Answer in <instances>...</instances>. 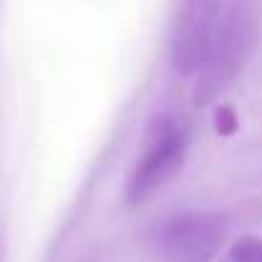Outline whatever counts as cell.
Instances as JSON below:
<instances>
[{"instance_id": "obj_1", "label": "cell", "mask_w": 262, "mask_h": 262, "mask_svg": "<svg viewBox=\"0 0 262 262\" xmlns=\"http://www.w3.org/2000/svg\"><path fill=\"white\" fill-rule=\"evenodd\" d=\"M226 239V221L213 211H183L160 221L152 249L165 262H211Z\"/></svg>"}, {"instance_id": "obj_2", "label": "cell", "mask_w": 262, "mask_h": 262, "mask_svg": "<svg viewBox=\"0 0 262 262\" xmlns=\"http://www.w3.org/2000/svg\"><path fill=\"white\" fill-rule=\"evenodd\" d=\"M252 47V16L247 6L239 3H221V16H219V29L216 39L211 47V54L198 72V88H195V100L206 103L213 95H219L242 70L247 52Z\"/></svg>"}, {"instance_id": "obj_3", "label": "cell", "mask_w": 262, "mask_h": 262, "mask_svg": "<svg viewBox=\"0 0 262 262\" xmlns=\"http://www.w3.org/2000/svg\"><path fill=\"white\" fill-rule=\"evenodd\" d=\"M183 165V134L167 116L149 123L144 134V152L131 170L126 198L128 203H142L157 188H162Z\"/></svg>"}, {"instance_id": "obj_4", "label": "cell", "mask_w": 262, "mask_h": 262, "mask_svg": "<svg viewBox=\"0 0 262 262\" xmlns=\"http://www.w3.org/2000/svg\"><path fill=\"white\" fill-rule=\"evenodd\" d=\"M219 16H221V3L195 0V3H185L180 8L170 41V54L178 72L193 75L203 70L216 39Z\"/></svg>"}, {"instance_id": "obj_5", "label": "cell", "mask_w": 262, "mask_h": 262, "mask_svg": "<svg viewBox=\"0 0 262 262\" xmlns=\"http://www.w3.org/2000/svg\"><path fill=\"white\" fill-rule=\"evenodd\" d=\"M224 262H262V239L244 236V239L234 242V247L226 252Z\"/></svg>"}]
</instances>
